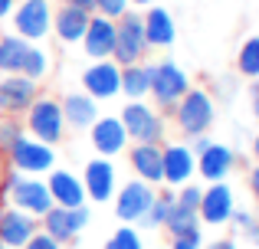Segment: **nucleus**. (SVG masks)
<instances>
[{
	"label": "nucleus",
	"mask_w": 259,
	"mask_h": 249,
	"mask_svg": "<svg viewBox=\"0 0 259 249\" xmlns=\"http://www.w3.org/2000/svg\"><path fill=\"white\" fill-rule=\"evenodd\" d=\"M0 200H4V207L23 210V213H30V217H36V220H43L46 213L56 207L43 177L17 174V171H4V180H0Z\"/></svg>",
	"instance_id": "f257e3e1"
},
{
	"label": "nucleus",
	"mask_w": 259,
	"mask_h": 249,
	"mask_svg": "<svg viewBox=\"0 0 259 249\" xmlns=\"http://www.w3.org/2000/svg\"><path fill=\"white\" fill-rule=\"evenodd\" d=\"M23 131L30 134V138L43 141V144L56 147L59 141L66 138V131H69V128H66V118H63V105L50 95H36L33 105L23 112Z\"/></svg>",
	"instance_id": "f03ea898"
},
{
	"label": "nucleus",
	"mask_w": 259,
	"mask_h": 249,
	"mask_svg": "<svg viewBox=\"0 0 259 249\" xmlns=\"http://www.w3.org/2000/svg\"><path fill=\"white\" fill-rule=\"evenodd\" d=\"M7 164H10V171L17 174H33V177H46V174L56 167V147L53 144H43V141L30 138V134H20L17 141H13L10 147H7Z\"/></svg>",
	"instance_id": "7ed1b4c3"
},
{
	"label": "nucleus",
	"mask_w": 259,
	"mask_h": 249,
	"mask_svg": "<svg viewBox=\"0 0 259 249\" xmlns=\"http://www.w3.org/2000/svg\"><path fill=\"white\" fill-rule=\"evenodd\" d=\"M174 122H177V128H181L187 138L190 134H207L210 125L217 122V98H213V92L190 85L187 95L174 105Z\"/></svg>",
	"instance_id": "20e7f679"
},
{
	"label": "nucleus",
	"mask_w": 259,
	"mask_h": 249,
	"mask_svg": "<svg viewBox=\"0 0 259 249\" xmlns=\"http://www.w3.org/2000/svg\"><path fill=\"white\" fill-rule=\"evenodd\" d=\"M151 72V92L154 109H174L190 89V76L184 66H177L174 59H161V63H148Z\"/></svg>",
	"instance_id": "39448f33"
},
{
	"label": "nucleus",
	"mask_w": 259,
	"mask_h": 249,
	"mask_svg": "<svg viewBox=\"0 0 259 249\" xmlns=\"http://www.w3.org/2000/svg\"><path fill=\"white\" fill-rule=\"evenodd\" d=\"M148 39H145V20L141 13L128 10L121 20H115V53L112 59L118 66H135V63H145L148 56Z\"/></svg>",
	"instance_id": "423d86ee"
},
{
	"label": "nucleus",
	"mask_w": 259,
	"mask_h": 249,
	"mask_svg": "<svg viewBox=\"0 0 259 249\" xmlns=\"http://www.w3.org/2000/svg\"><path fill=\"white\" fill-rule=\"evenodd\" d=\"M53 0H20L10 13L13 33L23 36L26 43H43L53 33Z\"/></svg>",
	"instance_id": "0eeeda50"
},
{
	"label": "nucleus",
	"mask_w": 259,
	"mask_h": 249,
	"mask_svg": "<svg viewBox=\"0 0 259 249\" xmlns=\"http://www.w3.org/2000/svg\"><path fill=\"white\" fill-rule=\"evenodd\" d=\"M118 122L125 125L128 141H148V144H161L164 138V118L154 105H148L145 98L141 102H125L118 112Z\"/></svg>",
	"instance_id": "6e6552de"
},
{
	"label": "nucleus",
	"mask_w": 259,
	"mask_h": 249,
	"mask_svg": "<svg viewBox=\"0 0 259 249\" xmlns=\"http://www.w3.org/2000/svg\"><path fill=\"white\" fill-rule=\"evenodd\" d=\"M79 79H82V92L92 95L99 105L112 102V98H118L121 89V66L115 59H92Z\"/></svg>",
	"instance_id": "1a4fd4ad"
},
{
	"label": "nucleus",
	"mask_w": 259,
	"mask_h": 249,
	"mask_svg": "<svg viewBox=\"0 0 259 249\" xmlns=\"http://www.w3.org/2000/svg\"><path fill=\"white\" fill-rule=\"evenodd\" d=\"M89 220H92V213L82 204V207H53L39 223H43V233H50L56 243H72L89 226Z\"/></svg>",
	"instance_id": "9d476101"
},
{
	"label": "nucleus",
	"mask_w": 259,
	"mask_h": 249,
	"mask_svg": "<svg viewBox=\"0 0 259 249\" xmlns=\"http://www.w3.org/2000/svg\"><path fill=\"white\" fill-rule=\"evenodd\" d=\"M82 187L85 200L92 204H112L115 190H118V171H115L112 158H92L82 171Z\"/></svg>",
	"instance_id": "9b49d317"
},
{
	"label": "nucleus",
	"mask_w": 259,
	"mask_h": 249,
	"mask_svg": "<svg viewBox=\"0 0 259 249\" xmlns=\"http://www.w3.org/2000/svg\"><path fill=\"white\" fill-rule=\"evenodd\" d=\"M154 197H158V190H154L151 184H145V180H128V184L118 187L115 197H112L115 217H118L121 223H138V220L145 217V210L151 207Z\"/></svg>",
	"instance_id": "f8f14e48"
},
{
	"label": "nucleus",
	"mask_w": 259,
	"mask_h": 249,
	"mask_svg": "<svg viewBox=\"0 0 259 249\" xmlns=\"http://www.w3.org/2000/svg\"><path fill=\"white\" fill-rule=\"evenodd\" d=\"M89 141H92L95 154L99 158H118V154L128 151V134H125V125L118 122V115H99L89 128Z\"/></svg>",
	"instance_id": "ddd939ff"
},
{
	"label": "nucleus",
	"mask_w": 259,
	"mask_h": 249,
	"mask_svg": "<svg viewBox=\"0 0 259 249\" xmlns=\"http://www.w3.org/2000/svg\"><path fill=\"white\" fill-rule=\"evenodd\" d=\"M233 210H236V197H233V187H230L227 180H217V184L203 187V197H200V207H197V217H200L207 226L230 223Z\"/></svg>",
	"instance_id": "4468645a"
},
{
	"label": "nucleus",
	"mask_w": 259,
	"mask_h": 249,
	"mask_svg": "<svg viewBox=\"0 0 259 249\" xmlns=\"http://www.w3.org/2000/svg\"><path fill=\"white\" fill-rule=\"evenodd\" d=\"M36 95H39V82L20 76V72H13V76H0V112L20 118L33 105Z\"/></svg>",
	"instance_id": "2eb2a0df"
},
{
	"label": "nucleus",
	"mask_w": 259,
	"mask_h": 249,
	"mask_svg": "<svg viewBox=\"0 0 259 249\" xmlns=\"http://www.w3.org/2000/svg\"><path fill=\"white\" fill-rule=\"evenodd\" d=\"M128 164H132L135 177L145 184L158 187L164 184V161H161V144H148V141H135L128 147Z\"/></svg>",
	"instance_id": "dca6fc26"
},
{
	"label": "nucleus",
	"mask_w": 259,
	"mask_h": 249,
	"mask_svg": "<svg viewBox=\"0 0 259 249\" xmlns=\"http://www.w3.org/2000/svg\"><path fill=\"white\" fill-rule=\"evenodd\" d=\"M89 17H92V13H85L82 7L59 4L56 10H53V33H50V36H56L63 46H79L82 36H85Z\"/></svg>",
	"instance_id": "f3484780"
},
{
	"label": "nucleus",
	"mask_w": 259,
	"mask_h": 249,
	"mask_svg": "<svg viewBox=\"0 0 259 249\" xmlns=\"http://www.w3.org/2000/svg\"><path fill=\"white\" fill-rule=\"evenodd\" d=\"M161 161H164V184L167 187H184L194 180L197 174V154L187 144H167L161 147Z\"/></svg>",
	"instance_id": "a211bd4d"
},
{
	"label": "nucleus",
	"mask_w": 259,
	"mask_h": 249,
	"mask_svg": "<svg viewBox=\"0 0 259 249\" xmlns=\"http://www.w3.org/2000/svg\"><path fill=\"white\" fill-rule=\"evenodd\" d=\"M79 46H82V53L89 56V63H92V59H112V53H115V20L92 13V17H89V26H85V36H82Z\"/></svg>",
	"instance_id": "6ab92c4d"
},
{
	"label": "nucleus",
	"mask_w": 259,
	"mask_h": 249,
	"mask_svg": "<svg viewBox=\"0 0 259 249\" xmlns=\"http://www.w3.org/2000/svg\"><path fill=\"white\" fill-rule=\"evenodd\" d=\"M39 230V220L30 217L23 210H13V207H0V246H13L23 249L26 239Z\"/></svg>",
	"instance_id": "aec40b11"
},
{
	"label": "nucleus",
	"mask_w": 259,
	"mask_h": 249,
	"mask_svg": "<svg viewBox=\"0 0 259 249\" xmlns=\"http://www.w3.org/2000/svg\"><path fill=\"white\" fill-rule=\"evenodd\" d=\"M46 187H50V197L56 207H82L89 204L85 200V187H82V177L66 167H53L46 174Z\"/></svg>",
	"instance_id": "412c9836"
},
{
	"label": "nucleus",
	"mask_w": 259,
	"mask_h": 249,
	"mask_svg": "<svg viewBox=\"0 0 259 249\" xmlns=\"http://www.w3.org/2000/svg\"><path fill=\"white\" fill-rule=\"evenodd\" d=\"M236 151L230 144H210L207 151H200L197 154V174H200L203 180H210V184H217V180H227L230 174H233V167H236Z\"/></svg>",
	"instance_id": "4be33fe9"
},
{
	"label": "nucleus",
	"mask_w": 259,
	"mask_h": 249,
	"mask_svg": "<svg viewBox=\"0 0 259 249\" xmlns=\"http://www.w3.org/2000/svg\"><path fill=\"white\" fill-rule=\"evenodd\" d=\"M141 20H145V39L148 46H154V49H167V46L177 43V23L171 17V10L167 7H148V13H141Z\"/></svg>",
	"instance_id": "5701e85b"
},
{
	"label": "nucleus",
	"mask_w": 259,
	"mask_h": 249,
	"mask_svg": "<svg viewBox=\"0 0 259 249\" xmlns=\"http://www.w3.org/2000/svg\"><path fill=\"white\" fill-rule=\"evenodd\" d=\"M59 105H63L66 128H72V131H89L92 122L99 118V102L85 92H69L66 98H59Z\"/></svg>",
	"instance_id": "b1692460"
},
{
	"label": "nucleus",
	"mask_w": 259,
	"mask_h": 249,
	"mask_svg": "<svg viewBox=\"0 0 259 249\" xmlns=\"http://www.w3.org/2000/svg\"><path fill=\"white\" fill-rule=\"evenodd\" d=\"M151 92V72L148 63H135V66H121V89L118 95H125L128 102H141Z\"/></svg>",
	"instance_id": "393cba45"
},
{
	"label": "nucleus",
	"mask_w": 259,
	"mask_h": 249,
	"mask_svg": "<svg viewBox=\"0 0 259 249\" xmlns=\"http://www.w3.org/2000/svg\"><path fill=\"white\" fill-rule=\"evenodd\" d=\"M26 39L17 36V33H0V76H13V72H20V63H23L26 56Z\"/></svg>",
	"instance_id": "a878e982"
},
{
	"label": "nucleus",
	"mask_w": 259,
	"mask_h": 249,
	"mask_svg": "<svg viewBox=\"0 0 259 249\" xmlns=\"http://www.w3.org/2000/svg\"><path fill=\"white\" fill-rule=\"evenodd\" d=\"M50 72H53V59H50V53H46L39 43H30V46H26L23 63H20V76L33 79V82H43Z\"/></svg>",
	"instance_id": "bb28decb"
},
{
	"label": "nucleus",
	"mask_w": 259,
	"mask_h": 249,
	"mask_svg": "<svg viewBox=\"0 0 259 249\" xmlns=\"http://www.w3.org/2000/svg\"><path fill=\"white\" fill-rule=\"evenodd\" d=\"M164 230L171 233V239L194 236V233H200V217H197V210H187V207H181V204H171V213H167V220H164Z\"/></svg>",
	"instance_id": "cd10ccee"
},
{
	"label": "nucleus",
	"mask_w": 259,
	"mask_h": 249,
	"mask_svg": "<svg viewBox=\"0 0 259 249\" xmlns=\"http://www.w3.org/2000/svg\"><path fill=\"white\" fill-rule=\"evenodd\" d=\"M171 204H174L171 190L158 193V197L151 200V207L145 210V217H141L135 226H141V230H164V220H167V213H171Z\"/></svg>",
	"instance_id": "c85d7f7f"
},
{
	"label": "nucleus",
	"mask_w": 259,
	"mask_h": 249,
	"mask_svg": "<svg viewBox=\"0 0 259 249\" xmlns=\"http://www.w3.org/2000/svg\"><path fill=\"white\" fill-rule=\"evenodd\" d=\"M236 72L243 79H259V33L243 39L240 53H236Z\"/></svg>",
	"instance_id": "c756f323"
},
{
	"label": "nucleus",
	"mask_w": 259,
	"mask_h": 249,
	"mask_svg": "<svg viewBox=\"0 0 259 249\" xmlns=\"http://www.w3.org/2000/svg\"><path fill=\"white\" fill-rule=\"evenodd\" d=\"M105 249H145V243H141V233L135 223H121L118 230L108 236Z\"/></svg>",
	"instance_id": "7c9ffc66"
},
{
	"label": "nucleus",
	"mask_w": 259,
	"mask_h": 249,
	"mask_svg": "<svg viewBox=\"0 0 259 249\" xmlns=\"http://www.w3.org/2000/svg\"><path fill=\"white\" fill-rule=\"evenodd\" d=\"M20 134H23V122H20V118H13V115L0 118V151H7Z\"/></svg>",
	"instance_id": "2f4dec72"
},
{
	"label": "nucleus",
	"mask_w": 259,
	"mask_h": 249,
	"mask_svg": "<svg viewBox=\"0 0 259 249\" xmlns=\"http://www.w3.org/2000/svg\"><path fill=\"white\" fill-rule=\"evenodd\" d=\"M128 10H132V4H128V0H95V10L92 13L108 17V20H121Z\"/></svg>",
	"instance_id": "473e14b6"
},
{
	"label": "nucleus",
	"mask_w": 259,
	"mask_h": 249,
	"mask_svg": "<svg viewBox=\"0 0 259 249\" xmlns=\"http://www.w3.org/2000/svg\"><path fill=\"white\" fill-rule=\"evenodd\" d=\"M200 197H203V187L200 184H184V187H177L174 204L187 207V210H197V207H200Z\"/></svg>",
	"instance_id": "72a5a7b5"
},
{
	"label": "nucleus",
	"mask_w": 259,
	"mask_h": 249,
	"mask_svg": "<svg viewBox=\"0 0 259 249\" xmlns=\"http://www.w3.org/2000/svg\"><path fill=\"white\" fill-rule=\"evenodd\" d=\"M23 249H63V243H56V239H53L50 233L36 230L30 239H26V246H23Z\"/></svg>",
	"instance_id": "f704fd0d"
},
{
	"label": "nucleus",
	"mask_w": 259,
	"mask_h": 249,
	"mask_svg": "<svg viewBox=\"0 0 259 249\" xmlns=\"http://www.w3.org/2000/svg\"><path fill=\"white\" fill-rule=\"evenodd\" d=\"M230 223H233V226H240L243 233H249V230L256 226V213H249V210H240V207H236V210H233V217H230Z\"/></svg>",
	"instance_id": "c9c22d12"
},
{
	"label": "nucleus",
	"mask_w": 259,
	"mask_h": 249,
	"mask_svg": "<svg viewBox=\"0 0 259 249\" xmlns=\"http://www.w3.org/2000/svg\"><path fill=\"white\" fill-rule=\"evenodd\" d=\"M203 246V233H194V236H177L171 249H200Z\"/></svg>",
	"instance_id": "e433bc0d"
},
{
	"label": "nucleus",
	"mask_w": 259,
	"mask_h": 249,
	"mask_svg": "<svg viewBox=\"0 0 259 249\" xmlns=\"http://www.w3.org/2000/svg\"><path fill=\"white\" fill-rule=\"evenodd\" d=\"M210 144H213V141H210L207 134H190V144H187V147H190L194 154H200V151H207Z\"/></svg>",
	"instance_id": "4c0bfd02"
},
{
	"label": "nucleus",
	"mask_w": 259,
	"mask_h": 249,
	"mask_svg": "<svg viewBox=\"0 0 259 249\" xmlns=\"http://www.w3.org/2000/svg\"><path fill=\"white\" fill-rule=\"evenodd\" d=\"M236 89H240V82H236L233 76H230V79H220V92H227V95H236Z\"/></svg>",
	"instance_id": "58836bf2"
},
{
	"label": "nucleus",
	"mask_w": 259,
	"mask_h": 249,
	"mask_svg": "<svg viewBox=\"0 0 259 249\" xmlns=\"http://www.w3.org/2000/svg\"><path fill=\"white\" fill-rule=\"evenodd\" d=\"M249 190H253V197H256V204H259V164L249 171Z\"/></svg>",
	"instance_id": "ea45409f"
},
{
	"label": "nucleus",
	"mask_w": 259,
	"mask_h": 249,
	"mask_svg": "<svg viewBox=\"0 0 259 249\" xmlns=\"http://www.w3.org/2000/svg\"><path fill=\"white\" fill-rule=\"evenodd\" d=\"M17 4H20V0H0V20H10V13H13Z\"/></svg>",
	"instance_id": "a19ab883"
},
{
	"label": "nucleus",
	"mask_w": 259,
	"mask_h": 249,
	"mask_svg": "<svg viewBox=\"0 0 259 249\" xmlns=\"http://www.w3.org/2000/svg\"><path fill=\"white\" fill-rule=\"evenodd\" d=\"M207 249H236V243L230 236H223V239H213V243H210Z\"/></svg>",
	"instance_id": "79ce46f5"
},
{
	"label": "nucleus",
	"mask_w": 259,
	"mask_h": 249,
	"mask_svg": "<svg viewBox=\"0 0 259 249\" xmlns=\"http://www.w3.org/2000/svg\"><path fill=\"white\" fill-rule=\"evenodd\" d=\"M69 4H72V7H82L85 13H92V10H95V0H69Z\"/></svg>",
	"instance_id": "37998d69"
},
{
	"label": "nucleus",
	"mask_w": 259,
	"mask_h": 249,
	"mask_svg": "<svg viewBox=\"0 0 259 249\" xmlns=\"http://www.w3.org/2000/svg\"><path fill=\"white\" fill-rule=\"evenodd\" d=\"M253 158H256V164H259V131L253 134Z\"/></svg>",
	"instance_id": "c03bdc74"
},
{
	"label": "nucleus",
	"mask_w": 259,
	"mask_h": 249,
	"mask_svg": "<svg viewBox=\"0 0 259 249\" xmlns=\"http://www.w3.org/2000/svg\"><path fill=\"white\" fill-rule=\"evenodd\" d=\"M249 98H253V118L259 122V95H249Z\"/></svg>",
	"instance_id": "a18cd8bd"
},
{
	"label": "nucleus",
	"mask_w": 259,
	"mask_h": 249,
	"mask_svg": "<svg viewBox=\"0 0 259 249\" xmlns=\"http://www.w3.org/2000/svg\"><path fill=\"white\" fill-rule=\"evenodd\" d=\"M128 4H132V7H151L154 0H128Z\"/></svg>",
	"instance_id": "49530a36"
},
{
	"label": "nucleus",
	"mask_w": 259,
	"mask_h": 249,
	"mask_svg": "<svg viewBox=\"0 0 259 249\" xmlns=\"http://www.w3.org/2000/svg\"><path fill=\"white\" fill-rule=\"evenodd\" d=\"M0 180H4V164H0Z\"/></svg>",
	"instance_id": "de8ad7c7"
},
{
	"label": "nucleus",
	"mask_w": 259,
	"mask_h": 249,
	"mask_svg": "<svg viewBox=\"0 0 259 249\" xmlns=\"http://www.w3.org/2000/svg\"><path fill=\"white\" fill-rule=\"evenodd\" d=\"M0 249H13V246H0Z\"/></svg>",
	"instance_id": "09e8293b"
},
{
	"label": "nucleus",
	"mask_w": 259,
	"mask_h": 249,
	"mask_svg": "<svg viewBox=\"0 0 259 249\" xmlns=\"http://www.w3.org/2000/svg\"><path fill=\"white\" fill-rule=\"evenodd\" d=\"M59 4H69V0H59Z\"/></svg>",
	"instance_id": "8fccbe9b"
},
{
	"label": "nucleus",
	"mask_w": 259,
	"mask_h": 249,
	"mask_svg": "<svg viewBox=\"0 0 259 249\" xmlns=\"http://www.w3.org/2000/svg\"><path fill=\"white\" fill-rule=\"evenodd\" d=\"M256 223H259V220H256Z\"/></svg>",
	"instance_id": "3c124183"
}]
</instances>
